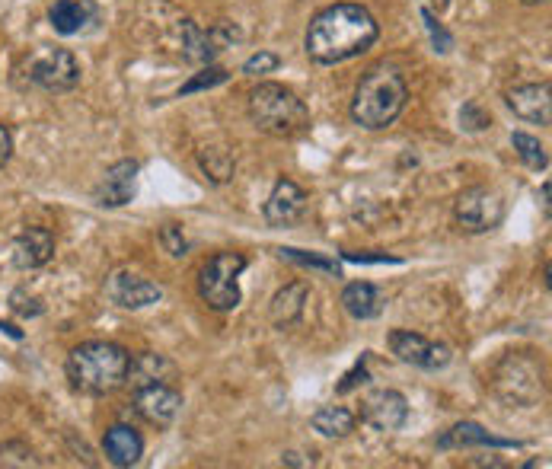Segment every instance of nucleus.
I'll use <instances>...</instances> for the list:
<instances>
[{
  "mask_svg": "<svg viewBox=\"0 0 552 469\" xmlns=\"http://www.w3.org/2000/svg\"><path fill=\"white\" fill-rule=\"evenodd\" d=\"M380 39L374 13L361 4H332L313 16L307 29V55L316 64H342L364 55Z\"/></svg>",
  "mask_w": 552,
  "mask_h": 469,
  "instance_id": "f257e3e1",
  "label": "nucleus"
},
{
  "mask_svg": "<svg viewBox=\"0 0 552 469\" xmlns=\"http://www.w3.org/2000/svg\"><path fill=\"white\" fill-rule=\"evenodd\" d=\"M131 355L115 342H80L71 348L68 361H64V374L74 393L83 396H112L128 383Z\"/></svg>",
  "mask_w": 552,
  "mask_h": 469,
  "instance_id": "f03ea898",
  "label": "nucleus"
},
{
  "mask_svg": "<svg viewBox=\"0 0 552 469\" xmlns=\"http://www.w3.org/2000/svg\"><path fill=\"white\" fill-rule=\"evenodd\" d=\"M406 99L409 87L403 74L393 64H377L358 83L355 99H351V119L367 131H383L403 115Z\"/></svg>",
  "mask_w": 552,
  "mask_h": 469,
  "instance_id": "7ed1b4c3",
  "label": "nucleus"
},
{
  "mask_svg": "<svg viewBox=\"0 0 552 469\" xmlns=\"http://www.w3.org/2000/svg\"><path fill=\"white\" fill-rule=\"evenodd\" d=\"M249 119L272 138H297L310 128V109L281 83H259L249 90Z\"/></svg>",
  "mask_w": 552,
  "mask_h": 469,
  "instance_id": "20e7f679",
  "label": "nucleus"
},
{
  "mask_svg": "<svg viewBox=\"0 0 552 469\" xmlns=\"http://www.w3.org/2000/svg\"><path fill=\"white\" fill-rule=\"evenodd\" d=\"M249 265V259L243 253H217L211 256L202 272H198V294H202V300L217 310V313H230L240 307V275L243 268Z\"/></svg>",
  "mask_w": 552,
  "mask_h": 469,
  "instance_id": "39448f33",
  "label": "nucleus"
},
{
  "mask_svg": "<svg viewBox=\"0 0 552 469\" xmlns=\"http://www.w3.org/2000/svg\"><path fill=\"white\" fill-rule=\"evenodd\" d=\"M454 221L463 233H489L505 221V198L489 186L463 189L454 201Z\"/></svg>",
  "mask_w": 552,
  "mask_h": 469,
  "instance_id": "423d86ee",
  "label": "nucleus"
},
{
  "mask_svg": "<svg viewBox=\"0 0 552 469\" xmlns=\"http://www.w3.org/2000/svg\"><path fill=\"white\" fill-rule=\"evenodd\" d=\"M26 77L45 93H71L80 83V64L68 48H42L29 58Z\"/></svg>",
  "mask_w": 552,
  "mask_h": 469,
  "instance_id": "0eeeda50",
  "label": "nucleus"
},
{
  "mask_svg": "<svg viewBox=\"0 0 552 469\" xmlns=\"http://www.w3.org/2000/svg\"><path fill=\"white\" fill-rule=\"evenodd\" d=\"M179 39H182V58L189 64H214V58L227 52V48L240 39V32L230 23H217L211 29H202L195 20H182L179 26Z\"/></svg>",
  "mask_w": 552,
  "mask_h": 469,
  "instance_id": "6e6552de",
  "label": "nucleus"
},
{
  "mask_svg": "<svg viewBox=\"0 0 552 469\" xmlns=\"http://www.w3.org/2000/svg\"><path fill=\"white\" fill-rule=\"evenodd\" d=\"M387 345L396 355V361L412 364V367H422V371H444L454 358V351L444 342H428L425 335L409 332V329H393L387 335Z\"/></svg>",
  "mask_w": 552,
  "mask_h": 469,
  "instance_id": "1a4fd4ad",
  "label": "nucleus"
},
{
  "mask_svg": "<svg viewBox=\"0 0 552 469\" xmlns=\"http://www.w3.org/2000/svg\"><path fill=\"white\" fill-rule=\"evenodd\" d=\"M103 291L109 297V304L122 307V310H144V307H154L163 300V288L157 281H150L131 268H115V272L106 278Z\"/></svg>",
  "mask_w": 552,
  "mask_h": 469,
  "instance_id": "9d476101",
  "label": "nucleus"
},
{
  "mask_svg": "<svg viewBox=\"0 0 552 469\" xmlns=\"http://www.w3.org/2000/svg\"><path fill=\"white\" fill-rule=\"evenodd\" d=\"M131 406L154 428H170L182 409V393L170 383H144V387H131Z\"/></svg>",
  "mask_w": 552,
  "mask_h": 469,
  "instance_id": "9b49d317",
  "label": "nucleus"
},
{
  "mask_svg": "<svg viewBox=\"0 0 552 469\" xmlns=\"http://www.w3.org/2000/svg\"><path fill=\"white\" fill-rule=\"evenodd\" d=\"M361 422L380 434L399 431L409 422V399L399 390H374L361 402Z\"/></svg>",
  "mask_w": 552,
  "mask_h": 469,
  "instance_id": "f8f14e48",
  "label": "nucleus"
},
{
  "mask_svg": "<svg viewBox=\"0 0 552 469\" xmlns=\"http://www.w3.org/2000/svg\"><path fill=\"white\" fill-rule=\"evenodd\" d=\"M307 205H310V198L307 192L297 186L294 179H278L275 182V189L269 195V201H265V224L275 227V230H284V227H294L304 221V214H307Z\"/></svg>",
  "mask_w": 552,
  "mask_h": 469,
  "instance_id": "ddd939ff",
  "label": "nucleus"
},
{
  "mask_svg": "<svg viewBox=\"0 0 552 469\" xmlns=\"http://www.w3.org/2000/svg\"><path fill=\"white\" fill-rule=\"evenodd\" d=\"M138 160H119L112 163L96 182L93 201L99 208H125L128 201H135V182H138Z\"/></svg>",
  "mask_w": 552,
  "mask_h": 469,
  "instance_id": "4468645a",
  "label": "nucleus"
},
{
  "mask_svg": "<svg viewBox=\"0 0 552 469\" xmlns=\"http://www.w3.org/2000/svg\"><path fill=\"white\" fill-rule=\"evenodd\" d=\"M508 109L530 125L549 128L552 125V87L549 80L543 83H521V87L508 90Z\"/></svg>",
  "mask_w": 552,
  "mask_h": 469,
  "instance_id": "2eb2a0df",
  "label": "nucleus"
},
{
  "mask_svg": "<svg viewBox=\"0 0 552 469\" xmlns=\"http://www.w3.org/2000/svg\"><path fill=\"white\" fill-rule=\"evenodd\" d=\"M13 265L20 272H36L55 259V233L48 227H26L20 237L13 240Z\"/></svg>",
  "mask_w": 552,
  "mask_h": 469,
  "instance_id": "dca6fc26",
  "label": "nucleus"
},
{
  "mask_svg": "<svg viewBox=\"0 0 552 469\" xmlns=\"http://www.w3.org/2000/svg\"><path fill=\"white\" fill-rule=\"evenodd\" d=\"M48 23L58 36H80L99 23V7L93 0H55L48 7Z\"/></svg>",
  "mask_w": 552,
  "mask_h": 469,
  "instance_id": "f3484780",
  "label": "nucleus"
},
{
  "mask_svg": "<svg viewBox=\"0 0 552 469\" xmlns=\"http://www.w3.org/2000/svg\"><path fill=\"white\" fill-rule=\"evenodd\" d=\"M103 454L112 466H119V469H128V466H138L141 457H144V441H141V434L119 422V425H112L106 428L103 434Z\"/></svg>",
  "mask_w": 552,
  "mask_h": 469,
  "instance_id": "a211bd4d",
  "label": "nucleus"
},
{
  "mask_svg": "<svg viewBox=\"0 0 552 469\" xmlns=\"http://www.w3.org/2000/svg\"><path fill=\"white\" fill-rule=\"evenodd\" d=\"M342 307L351 320H377L387 310V291L371 281H351L342 288Z\"/></svg>",
  "mask_w": 552,
  "mask_h": 469,
  "instance_id": "6ab92c4d",
  "label": "nucleus"
},
{
  "mask_svg": "<svg viewBox=\"0 0 552 469\" xmlns=\"http://www.w3.org/2000/svg\"><path fill=\"white\" fill-rule=\"evenodd\" d=\"M307 300H310V291L304 281H291L284 284V288L272 297L269 304V320L275 329H291L304 320V310H307Z\"/></svg>",
  "mask_w": 552,
  "mask_h": 469,
  "instance_id": "aec40b11",
  "label": "nucleus"
},
{
  "mask_svg": "<svg viewBox=\"0 0 552 469\" xmlns=\"http://www.w3.org/2000/svg\"><path fill=\"white\" fill-rule=\"evenodd\" d=\"M438 447L441 450H454V447H495V450H517L521 441H511V438H498V434L485 431L482 425L476 422H460L450 431H444L438 438Z\"/></svg>",
  "mask_w": 552,
  "mask_h": 469,
  "instance_id": "412c9836",
  "label": "nucleus"
},
{
  "mask_svg": "<svg viewBox=\"0 0 552 469\" xmlns=\"http://www.w3.org/2000/svg\"><path fill=\"white\" fill-rule=\"evenodd\" d=\"M176 377V364L166 355H154L147 351L141 358H131L128 383L131 387H144V383H170Z\"/></svg>",
  "mask_w": 552,
  "mask_h": 469,
  "instance_id": "4be33fe9",
  "label": "nucleus"
},
{
  "mask_svg": "<svg viewBox=\"0 0 552 469\" xmlns=\"http://www.w3.org/2000/svg\"><path fill=\"white\" fill-rule=\"evenodd\" d=\"M355 425H358L355 412H348L345 406H323L310 418V428L316 434H323V438H348L355 431Z\"/></svg>",
  "mask_w": 552,
  "mask_h": 469,
  "instance_id": "5701e85b",
  "label": "nucleus"
},
{
  "mask_svg": "<svg viewBox=\"0 0 552 469\" xmlns=\"http://www.w3.org/2000/svg\"><path fill=\"white\" fill-rule=\"evenodd\" d=\"M198 166H202L205 179L214 182V186H227V182L233 179V173H237V160H233V154L227 147L198 150Z\"/></svg>",
  "mask_w": 552,
  "mask_h": 469,
  "instance_id": "b1692460",
  "label": "nucleus"
},
{
  "mask_svg": "<svg viewBox=\"0 0 552 469\" xmlns=\"http://www.w3.org/2000/svg\"><path fill=\"white\" fill-rule=\"evenodd\" d=\"M275 256L284 259V262H294V265H304V268H316V272H326V275L342 278V265L336 259L323 256V253H304V249H294V246H278Z\"/></svg>",
  "mask_w": 552,
  "mask_h": 469,
  "instance_id": "393cba45",
  "label": "nucleus"
},
{
  "mask_svg": "<svg viewBox=\"0 0 552 469\" xmlns=\"http://www.w3.org/2000/svg\"><path fill=\"white\" fill-rule=\"evenodd\" d=\"M511 147L517 150V157H521L530 170H537V173L549 170V154H546V147L540 144V138H533V134H527V131H514Z\"/></svg>",
  "mask_w": 552,
  "mask_h": 469,
  "instance_id": "a878e982",
  "label": "nucleus"
},
{
  "mask_svg": "<svg viewBox=\"0 0 552 469\" xmlns=\"http://www.w3.org/2000/svg\"><path fill=\"white\" fill-rule=\"evenodd\" d=\"M227 80H230L227 67L205 64L202 71H198L189 83H182V87H179V99L182 96H192V93H202V90H214V87H221V83H227Z\"/></svg>",
  "mask_w": 552,
  "mask_h": 469,
  "instance_id": "bb28decb",
  "label": "nucleus"
},
{
  "mask_svg": "<svg viewBox=\"0 0 552 469\" xmlns=\"http://www.w3.org/2000/svg\"><path fill=\"white\" fill-rule=\"evenodd\" d=\"M0 466H42V460L36 457V450L23 441H7L0 447Z\"/></svg>",
  "mask_w": 552,
  "mask_h": 469,
  "instance_id": "cd10ccee",
  "label": "nucleus"
},
{
  "mask_svg": "<svg viewBox=\"0 0 552 469\" xmlns=\"http://www.w3.org/2000/svg\"><path fill=\"white\" fill-rule=\"evenodd\" d=\"M422 23L428 29V39H431V48L438 55H450V48H454V36L438 23V16H434V10L422 7Z\"/></svg>",
  "mask_w": 552,
  "mask_h": 469,
  "instance_id": "c85d7f7f",
  "label": "nucleus"
},
{
  "mask_svg": "<svg viewBox=\"0 0 552 469\" xmlns=\"http://www.w3.org/2000/svg\"><path fill=\"white\" fill-rule=\"evenodd\" d=\"M160 246L173 259L189 256V240H186V233H182V224H163L160 227Z\"/></svg>",
  "mask_w": 552,
  "mask_h": 469,
  "instance_id": "c756f323",
  "label": "nucleus"
},
{
  "mask_svg": "<svg viewBox=\"0 0 552 469\" xmlns=\"http://www.w3.org/2000/svg\"><path fill=\"white\" fill-rule=\"evenodd\" d=\"M492 125V115L482 109L479 99H470L463 109H460V128L463 131H485Z\"/></svg>",
  "mask_w": 552,
  "mask_h": 469,
  "instance_id": "7c9ffc66",
  "label": "nucleus"
},
{
  "mask_svg": "<svg viewBox=\"0 0 552 469\" xmlns=\"http://www.w3.org/2000/svg\"><path fill=\"white\" fill-rule=\"evenodd\" d=\"M10 310H13L16 316H26V320H32V316H42V313H45V304H42L39 297H32L29 291L16 288V291L10 294Z\"/></svg>",
  "mask_w": 552,
  "mask_h": 469,
  "instance_id": "2f4dec72",
  "label": "nucleus"
},
{
  "mask_svg": "<svg viewBox=\"0 0 552 469\" xmlns=\"http://www.w3.org/2000/svg\"><path fill=\"white\" fill-rule=\"evenodd\" d=\"M281 67V58L275 52H256L253 58L243 61V74L246 77H262V74H275Z\"/></svg>",
  "mask_w": 552,
  "mask_h": 469,
  "instance_id": "473e14b6",
  "label": "nucleus"
},
{
  "mask_svg": "<svg viewBox=\"0 0 552 469\" xmlns=\"http://www.w3.org/2000/svg\"><path fill=\"white\" fill-rule=\"evenodd\" d=\"M364 383H371V371H367V355H361V361H358L355 367H351V371L336 383V393L345 396V393H351V390L364 387Z\"/></svg>",
  "mask_w": 552,
  "mask_h": 469,
  "instance_id": "72a5a7b5",
  "label": "nucleus"
},
{
  "mask_svg": "<svg viewBox=\"0 0 552 469\" xmlns=\"http://www.w3.org/2000/svg\"><path fill=\"white\" fill-rule=\"evenodd\" d=\"M348 262H364V265H371V262H393L399 265L403 259H396V256H387V253H342Z\"/></svg>",
  "mask_w": 552,
  "mask_h": 469,
  "instance_id": "f704fd0d",
  "label": "nucleus"
},
{
  "mask_svg": "<svg viewBox=\"0 0 552 469\" xmlns=\"http://www.w3.org/2000/svg\"><path fill=\"white\" fill-rule=\"evenodd\" d=\"M10 157H13V134L7 125H0V170L10 163Z\"/></svg>",
  "mask_w": 552,
  "mask_h": 469,
  "instance_id": "c9c22d12",
  "label": "nucleus"
},
{
  "mask_svg": "<svg viewBox=\"0 0 552 469\" xmlns=\"http://www.w3.org/2000/svg\"><path fill=\"white\" fill-rule=\"evenodd\" d=\"M281 463L284 466H316V457L313 454L307 457V454H297V450H291V454L281 457Z\"/></svg>",
  "mask_w": 552,
  "mask_h": 469,
  "instance_id": "e433bc0d",
  "label": "nucleus"
},
{
  "mask_svg": "<svg viewBox=\"0 0 552 469\" xmlns=\"http://www.w3.org/2000/svg\"><path fill=\"white\" fill-rule=\"evenodd\" d=\"M0 332H7L10 339H16V342H23V332L16 329V326H10V323H0Z\"/></svg>",
  "mask_w": 552,
  "mask_h": 469,
  "instance_id": "4c0bfd02",
  "label": "nucleus"
},
{
  "mask_svg": "<svg viewBox=\"0 0 552 469\" xmlns=\"http://www.w3.org/2000/svg\"><path fill=\"white\" fill-rule=\"evenodd\" d=\"M540 198H543V211L549 214V182H543V189H540Z\"/></svg>",
  "mask_w": 552,
  "mask_h": 469,
  "instance_id": "58836bf2",
  "label": "nucleus"
},
{
  "mask_svg": "<svg viewBox=\"0 0 552 469\" xmlns=\"http://www.w3.org/2000/svg\"><path fill=\"white\" fill-rule=\"evenodd\" d=\"M434 7H438V10H444V7H447V0H434Z\"/></svg>",
  "mask_w": 552,
  "mask_h": 469,
  "instance_id": "ea45409f",
  "label": "nucleus"
},
{
  "mask_svg": "<svg viewBox=\"0 0 552 469\" xmlns=\"http://www.w3.org/2000/svg\"><path fill=\"white\" fill-rule=\"evenodd\" d=\"M521 4H527V7H533V4H543V0H521Z\"/></svg>",
  "mask_w": 552,
  "mask_h": 469,
  "instance_id": "a19ab883",
  "label": "nucleus"
}]
</instances>
